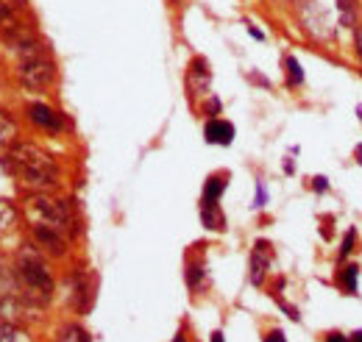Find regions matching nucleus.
Returning a JSON list of instances; mask_svg holds the SVG:
<instances>
[{
  "instance_id": "f257e3e1",
  "label": "nucleus",
  "mask_w": 362,
  "mask_h": 342,
  "mask_svg": "<svg viewBox=\"0 0 362 342\" xmlns=\"http://www.w3.org/2000/svg\"><path fill=\"white\" fill-rule=\"evenodd\" d=\"M6 170L14 178H20L25 187L37 189V192H47L56 187L59 181V167L53 162V156L45 153L40 145L34 142H14L6 156H3Z\"/></svg>"
},
{
  "instance_id": "f03ea898",
  "label": "nucleus",
  "mask_w": 362,
  "mask_h": 342,
  "mask_svg": "<svg viewBox=\"0 0 362 342\" xmlns=\"http://www.w3.org/2000/svg\"><path fill=\"white\" fill-rule=\"evenodd\" d=\"M17 281L23 287V298L34 306H45L53 298V273L37 245H23L17 254Z\"/></svg>"
},
{
  "instance_id": "7ed1b4c3",
  "label": "nucleus",
  "mask_w": 362,
  "mask_h": 342,
  "mask_svg": "<svg viewBox=\"0 0 362 342\" xmlns=\"http://www.w3.org/2000/svg\"><path fill=\"white\" fill-rule=\"evenodd\" d=\"M25 217L31 225H45L59 231L62 237H73L76 234V212L70 206V201H59L47 192H34L25 204Z\"/></svg>"
},
{
  "instance_id": "20e7f679",
  "label": "nucleus",
  "mask_w": 362,
  "mask_h": 342,
  "mask_svg": "<svg viewBox=\"0 0 362 342\" xmlns=\"http://www.w3.org/2000/svg\"><path fill=\"white\" fill-rule=\"evenodd\" d=\"M17 78H20V84L25 86V89H31V92H42V89L53 84L56 81V64L50 61L47 50L20 59Z\"/></svg>"
},
{
  "instance_id": "39448f33",
  "label": "nucleus",
  "mask_w": 362,
  "mask_h": 342,
  "mask_svg": "<svg viewBox=\"0 0 362 342\" xmlns=\"http://www.w3.org/2000/svg\"><path fill=\"white\" fill-rule=\"evenodd\" d=\"M298 20L304 25V31L310 37H315L320 42H329L334 37V20L332 11H326L317 0H301L298 3Z\"/></svg>"
},
{
  "instance_id": "423d86ee",
  "label": "nucleus",
  "mask_w": 362,
  "mask_h": 342,
  "mask_svg": "<svg viewBox=\"0 0 362 342\" xmlns=\"http://www.w3.org/2000/svg\"><path fill=\"white\" fill-rule=\"evenodd\" d=\"M70 284H73V306L78 312H90L92 300H95V278L90 273L78 270V273H73Z\"/></svg>"
},
{
  "instance_id": "0eeeda50",
  "label": "nucleus",
  "mask_w": 362,
  "mask_h": 342,
  "mask_svg": "<svg viewBox=\"0 0 362 342\" xmlns=\"http://www.w3.org/2000/svg\"><path fill=\"white\" fill-rule=\"evenodd\" d=\"M271 261H273L271 242L257 240V242H254V251H251V284L262 287V281H265V273H268Z\"/></svg>"
},
{
  "instance_id": "6e6552de",
  "label": "nucleus",
  "mask_w": 362,
  "mask_h": 342,
  "mask_svg": "<svg viewBox=\"0 0 362 342\" xmlns=\"http://www.w3.org/2000/svg\"><path fill=\"white\" fill-rule=\"evenodd\" d=\"M209 84H212V70L206 64V59L195 56L189 61V70H187V86L192 95H206L209 92Z\"/></svg>"
},
{
  "instance_id": "1a4fd4ad",
  "label": "nucleus",
  "mask_w": 362,
  "mask_h": 342,
  "mask_svg": "<svg viewBox=\"0 0 362 342\" xmlns=\"http://www.w3.org/2000/svg\"><path fill=\"white\" fill-rule=\"evenodd\" d=\"M31 234H34V245L37 248H45L47 254H53V256H64L67 254V237H62L59 231L45 228V225H31Z\"/></svg>"
},
{
  "instance_id": "9d476101",
  "label": "nucleus",
  "mask_w": 362,
  "mask_h": 342,
  "mask_svg": "<svg viewBox=\"0 0 362 342\" xmlns=\"http://www.w3.org/2000/svg\"><path fill=\"white\" fill-rule=\"evenodd\" d=\"M28 117H31V123H37L40 129L53 131V134L64 129V120H62V114H59L56 109L45 106V103H31V106H28Z\"/></svg>"
},
{
  "instance_id": "9b49d317",
  "label": "nucleus",
  "mask_w": 362,
  "mask_h": 342,
  "mask_svg": "<svg viewBox=\"0 0 362 342\" xmlns=\"http://www.w3.org/2000/svg\"><path fill=\"white\" fill-rule=\"evenodd\" d=\"M204 136L209 145H231L234 142V126L228 120H221V117H212L204 129Z\"/></svg>"
},
{
  "instance_id": "f8f14e48",
  "label": "nucleus",
  "mask_w": 362,
  "mask_h": 342,
  "mask_svg": "<svg viewBox=\"0 0 362 342\" xmlns=\"http://www.w3.org/2000/svg\"><path fill=\"white\" fill-rule=\"evenodd\" d=\"M337 287H340L346 295H357V293H360V267H357V264L340 267V273H337Z\"/></svg>"
},
{
  "instance_id": "ddd939ff",
  "label": "nucleus",
  "mask_w": 362,
  "mask_h": 342,
  "mask_svg": "<svg viewBox=\"0 0 362 342\" xmlns=\"http://www.w3.org/2000/svg\"><path fill=\"white\" fill-rule=\"evenodd\" d=\"M226 192V175H209L206 184H204V195H201V204H218L221 195Z\"/></svg>"
},
{
  "instance_id": "4468645a",
  "label": "nucleus",
  "mask_w": 362,
  "mask_h": 342,
  "mask_svg": "<svg viewBox=\"0 0 362 342\" xmlns=\"http://www.w3.org/2000/svg\"><path fill=\"white\" fill-rule=\"evenodd\" d=\"M201 223L209 231H223L226 228V217H223L218 204H201Z\"/></svg>"
},
{
  "instance_id": "2eb2a0df",
  "label": "nucleus",
  "mask_w": 362,
  "mask_h": 342,
  "mask_svg": "<svg viewBox=\"0 0 362 342\" xmlns=\"http://www.w3.org/2000/svg\"><path fill=\"white\" fill-rule=\"evenodd\" d=\"M184 278H187V287H189L192 293H201V290L206 287V270H204V261H201V259H198V261H189Z\"/></svg>"
},
{
  "instance_id": "dca6fc26",
  "label": "nucleus",
  "mask_w": 362,
  "mask_h": 342,
  "mask_svg": "<svg viewBox=\"0 0 362 342\" xmlns=\"http://www.w3.org/2000/svg\"><path fill=\"white\" fill-rule=\"evenodd\" d=\"M357 14H360L357 0H337V20L343 28H357Z\"/></svg>"
},
{
  "instance_id": "f3484780",
  "label": "nucleus",
  "mask_w": 362,
  "mask_h": 342,
  "mask_svg": "<svg viewBox=\"0 0 362 342\" xmlns=\"http://www.w3.org/2000/svg\"><path fill=\"white\" fill-rule=\"evenodd\" d=\"M17 142V123H14V117L11 114H6L3 109H0V148H11Z\"/></svg>"
},
{
  "instance_id": "a211bd4d",
  "label": "nucleus",
  "mask_w": 362,
  "mask_h": 342,
  "mask_svg": "<svg viewBox=\"0 0 362 342\" xmlns=\"http://www.w3.org/2000/svg\"><path fill=\"white\" fill-rule=\"evenodd\" d=\"M0 342H34L31 334L17 323H0Z\"/></svg>"
},
{
  "instance_id": "6ab92c4d",
  "label": "nucleus",
  "mask_w": 362,
  "mask_h": 342,
  "mask_svg": "<svg viewBox=\"0 0 362 342\" xmlns=\"http://www.w3.org/2000/svg\"><path fill=\"white\" fill-rule=\"evenodd\" d=\"M14 223H17V206L11 201L0 198V237L8 234L14 228Z\"/></svg>"
},
{
  "instance_id": "aec40b11",
  "label": "nucleus",
  "mask_w": 362,
  "mask_h": 342,
  "mask_svg": "<svg viewBox=\"0 0 362 342\" xmlns=\"http://www.w3.org/2000/svg\"><path fill=\"white\" fill-rule=\"evenodd\" d=\"M59 342H92L90 331L78 323H67L62 331H59Z\"/></svg>"
},
{
  "instance_id": "412c9836",
  "label": "nucleus",
  "mask_w": 362,
  "mask_h": 342,
  "mask_svg": "<svg viewBox=\"0 0 362 342\" xmlns=\"http://www.w3.org/2000/svg\"><path fill=\"white\" fill-rule=\"evenodd\" d=\"M284 70H287V86L304 84V70H301L296 56H284Z\"/></svg>"
},
{
  "instance_id": "4be33fe9",
  "label": "nucleus",
  "mask_w": 362,
  "mask_h": 342,
  "mask_svg": "<svg viewBox=\"0 0 362 342\" xmlns=\"http://www.w3.org/2000/svg\"><path fill=\"white\" fill-rule=\"evenodd\" d=\"M354 245H357V231L351 228V231H346V237H343V245H340V254H337V259H340V261H346V259H349V254L354 251Z\"/></svg>"
},
{
  "instance_id": "5701e85b",
  "label": "nucleus",
  "mask_w": 362,
  "mask_h": 342,
  "mask_svg": "<svg viewBox=\"0 0 362 342\" xmlns=\"http://www.w3.org/2000/svg\"><path fill=\"white\" fill-rule=\"evenodd\" d=\"M204 112H206V117H209V120H212V117H218V114H221V100H218V98H209V100H206V106H204Z\"/></svg>"
},
{
  "instance_id": "b1692460",
  "label": "nucleus",
  "mask_w": 362,
  "mask_h": 342,
  "mask_svg": "<svg viewBox=\"0 0 362 342\" xmlns=\"http://www.w3.org/2000/svg\"><path fill=\"white\" fill-rule=\"evenodd\" d=\"M313 189H315L317 195L329 192V178H326V175H315V178H313Z\"/></svg>"
},
{
  "instance_id": "393cba45",
  "label": "nucleus",
  "mask_w": 362,
  "mask_h": 342,
  "mask_svg": "<svg viewBox=\"0 0 362 342\" xmlns=\"http://www.w3.org/2000/svg\"><path fill=\"white\" fill-rule=\"evenodd\" d=\"M265 204H268V189H265V184H257V201H254V206L262 209Z\"/></svg>"
},
{
  "instance_id": "a878e982",
  "label": "nucleus",
  "mask_w": 362,
  "mask_h": 342,
  "mask_svg": "<svg viewBox=\"0 0 362 342\" xmlns=\"http://www.w3.org/2000/svg\"><path fill=\"white\" fill-rule=\"evenodd\" d=\"M354 53H357V59H360L362 64V25L354 28Z\"/></svg>"
},
{
  "instance_id": "bb28decb",
  "label": "nucleus",
  "mask_w": 362,
  "mask_h": 342,
  "mask_svg": "<svg viewBox=\"0 0 362 342\" xmlns=\"http://www.w3.org/2000/svg\"><path fill=\"white\" fill-rule=\"evenodd\" d=\"M262 342H287V337H284V331H271Z\"/></svg>"
},
{
  "instance_id": "cd10ccee",
  "label": "nucleus",
  "mask_w": 362,
  "mask_h": 342,
  "mask_svg": "<svg viewBox=\"0 0 362 342\" xmlns=\"http://www.w3.org/2000/svg\"><path fill=\"white\" fill-rule=\"evenodd\" d=\"M326 342H349V337L340 331H332V334H326Z\"/></svg>"
},
{
  "instance_id": "c85d7f7f",
  "label": "nucleus",
  "mask_w": 362,
  "mask_h": 342,
  "mask_svg": "<svg viewBox=\"0 0 362 342\" xmlns=\"http://www.w3.org/2000/svg\"><path fill=\"white\" fill-rule=\"evenodd\" d=\"M3 3H8V6H14V8L25 11V0H3Z\"/></svg>"
},
{
  "instance_id": "c756f323",
  "label": "nucleus",
  "mask_w": 362,
  "mask_h": 342,
  "mask_svg": "<svg viewBox=\"0 0 362 342\" xmlns=\"http://www.w3.org/2000/svg\"><path fill=\"white\" fill-rule=\"evenodd\" d=\"M248 31H251V37H254V40H265V34H262V31H257L254 25H248Z\"/></svg>"
},
{
  "instance_id": "7c9ffc66",
  "label": "nucleus",
  "mask_w": 362,
  "mask_h": 342,
  "mask_svg": "<svg viewBox=\"0 0 362 342\" xmlns=\"http://www.w3.org/2000/svg\"><path fill=\"white\" fill-rule=\"evenodd\" d=\"M349 342H362V329L360 331H351V334H349Z\"/></svg>"
},
{
  "instance_id": "2f4dec72",
  "label": "nucleus",
  "mask_w": 362,
  "mask_h": 342,
  "mask_svg": "<svg viewBox=\"0 0 362 342\" xmlns=\"http://www.w3.org/2000/svg\"><path fill=\"white\" fill-rule=\"evenodd\" d=\"M354 156H357V162H360V167H362V145H357V151H354Z\"/></svg>"
},
{
  "instance_id": "473e14b6",
  "label": "nucleus",
  "mask_w": 362,
  "mask_h": 342,
  "mask_svg": "<svg viewBox=\"0 0 362 342\" xmlns=\"http://www.w3.org/2000/svg\"><path fill=\"white\" fill-rule=\"evenodd\" d=\"M212 342H226V340H223V334H221V331H215V334H212Z\"/></svg>"
},
{
  "instance_id": "72a5a7b5",
  "label": "nucleus",
  "mask_w": 362,
  "mask_h": 342,
  "mask_svg": "<svg viewBox=\"0 0 362 342\" xmlns=\"http://www.w3.org/2000/svg\"><path fill=\"white\" fill-rule=\"evenodd\" d=\"M173 342H187V340H184V334H176V340Z\"/></svg>"
},
{
  "instance_id": "f704fd0d",
  "label": "nucleus",
  "mask_w": 362,
  "mask_h": 342,
  "mask_svg": "<svg viewBox=\"0 0 362 342\" xmlns=\"http://www.w3.org/2000/svg\"><path fill=\"white\" fill-rule=\"evenodd\" d=\"M357 117H360V123H362V106H357Z\"/></svg>"
},
{
  "instance_id": "c9c22d12",
  "label": "nucleus",
  "mask_w": 362,
  "mask_h": 342,
  "mask_svg": "<svg viewBox=\"0 0 362 342\" xmlns=\"http://www.w3.org/2000/svg\"><path fill=\"white\" fill-rule=\"evenodd\" d=\"M173 3H179V0H173Z\"/></svg>"
}]
</instances>
